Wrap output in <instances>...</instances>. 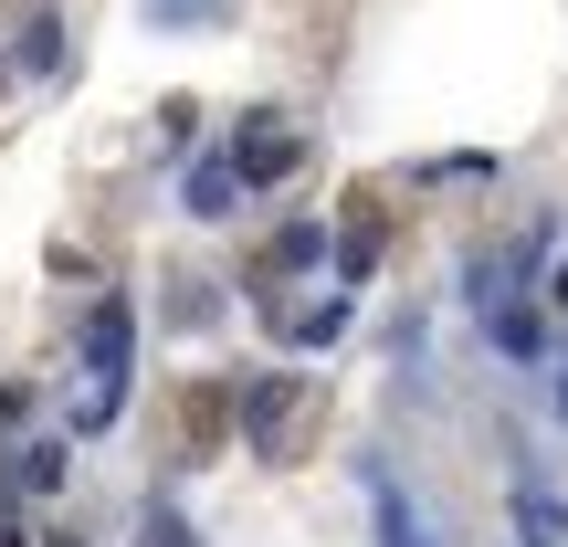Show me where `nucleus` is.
I'll return each mask as SVG.
<instances>
[{"mask_svg": "<svg viewBox=\"0 0 568 547\" xmlns=\"http://www.w3.org/2000/svg\"><path fill=\"white\" fill-rule=\"evenodd\" d=\"M126 347H138V305L105 295L95 316H84V401H74V443H95V432L126 422Z\"/></svg>", "mask_w": 568, "mask_h": 547, "instance_id": "obj_1", "label": "nucleus"}, {"mask_svg": "<svg viewBox=\"0 0 568 547\" xmlns=\"http://www.w3.org/2000/svg\"><path fill=\"white\" fill-rule=\"evenodd\" d=\"M295 411H305V379H264V389H243V443L264 453V464L295 443Z\"/></svg>", "mask_w": 568, "mask_h": 547, "instance_id": "obj_2", "label": "nucleus"}, {"mask_svg": "<svg viewBox=\"0 0 568 547\" xmlns=\"http://www.w3.org/2000/svg\"><path fill=\"white\" fill-rule=\"evenodd\" d=\"M358 474H368V527H379V547H432V527L400 506V485H389V464H379V453H368Z\"/></svg>", "mask_w": 568, "mask_h": 547, "instance_id": "obj_3", "label": "nucleus"}, {"mask_svg": "<svg viewBox=\"0 0 568 547\" xmlns=\"http://www.w3.org/2000/svg\"><path fill=\"white\" fill-rule=\"evenodd\" d=\"M243 159H201L190 169V222H232V201H243Z\"/></svg>", "mask_w": 568, "mask_h": 547, "instance_id": "obj_4", "label": "nucleus"}, {"mask_svg": "<svg viewBox=\"0 0 568 547\" xmlns=\"http://www.w3.org/2000/svg\"><path fill=\"white\" fill-rule=\"evenodd\" d=\"M516 537H527V547H558L568 537V506H558L548 485H516Z\"/></svg>", "mask_w": 568, "mask_h": 547, "instance_id": "obj_5", "label": "nucleus"}, {"mask_svg": "<svg viewBox=\"0 0 568 547\" xmlns=\"http://www.w3.org/2000/svg\"><path fill=\"white\" fill-rule=\"evenodd\" d=\"M485 337L506 347V358H537V347H548V326H537V305H485Z\"/></svg>", "mask_w": 568, "mask_h": 547, "instance_id": "obj_6", "label": "nucleus"}, {"mask_svg": "<svg viewBox=\"0 0 568 547\" xmlns=\"http://www.w3.org/2000/svg\"><path fill=\"white\" fill-rule=\"evenodd\" d=\"M284 337H295V347H337V337H347V295L295 305V316H284Z\"/></svg>", "mask_w": 568, "mask_h": 547, "instance_id": "obj_7", "label": "nucleus"}, {"mask_svg": "<svg viewBox=\"0 0 568 547\" xmlns=\"http://www.w3.org/2000/svg\"><path fill=\"white\" fill-rule=\"evenodd\" d=\"M11 63H21V74H53V63H63V21H53V11H42V21H32V32H21V42H11Z\"/></svg>", "mask_w": 568, "mask_h": 547, "instance_id": "obj_8", "label": "nucleus"}, {"mask_svg": "<svg viewBox=\"0 0 568 547\" xmlns=\"http://www.w3.org/2000/svg\"><path fill=\"white\" fill-rule=\"evenodd\" d=\"M53 485H63V443H32L11 464V495H53Z\"/></svg>", "mask_w": 568, "mask_h": 547, "instance_id": "obj_9", "label": "nucleus"}, {"mask_svg": "<svg viewBox=\"0 0 568 547\" xmlns=\"http://www.w3.org/2000/svg\"><path fill=\"white\" fill-rule=\"evenodd\" d=\"M316 253H326V222H284V243H274V264H284V274H305Z\"/></svg>", "mask_w": 568, "mask_h": 547, "instance_id": "obj_10", "label": "nucleus"}, {"mask_svg": "<svg viewBox=\"0 0 568 547\" xmlns=\"http://www.w3.org/2000/svg\"><path fill=\"white\" fill-rule=\"evenodd\" d=\"M148 21L159 32H190V21H222V0H148Z\"/></svg>", "mask_w": 568, "mask_h": 547, "instance_id": "obj_11", "label": "nucleus"}, {"mask_svg": "<svg viewBox=\"0 0 568 547\" xmlns=\"http://www.w3.org/2000/svg\"><path fill=\"white\" fill-rule=\"evenodd\" d=\"M138 547H201V537H190V527H180V516H169V506H148V527H138Z\"/></svg>", "mask_w": 568, "mask_h": 547, "instance_id": "obj_12", "label": "nucleus"}]
</instances>
